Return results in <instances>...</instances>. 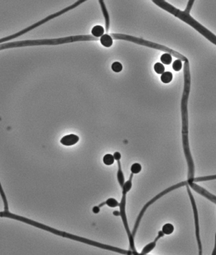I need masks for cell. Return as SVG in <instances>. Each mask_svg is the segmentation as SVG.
Here are the masks:
<instances>
[{"label":"cell","mask_w":216,"mask_h":255,"mask_svg":"<svg viewBox=\"0 0 216 255\" xmlns=\"http://www.w3.org/2000/svg\"><path fill=\"white\" fill-rule=\"evenodd\" d=\"M184 87L183 95L181 101V111L182 119V142L183 148L186 158L188 168V176H194L195 174V165L193 160L190 148L189 138H188V102L190 92L191 78L190 72L189 61L187 59L184 61Z\"/></svg>","instance_id":"6da1fadb"},{"label":"cell","mask_w":216,"mask_h":255,"mask_svg":"<svg viewBox=\"0 0 216 255\" xmlns=\"http://www.w3.org/2000/svg\"><path fill=\"white\" fill-rule=\"evenodd\" d=\"M187 185H188L187 181H183V182L179 183L173 185V186H170L169 188L164 190V191H163L162 192H160V193H159V194L157 195L156 196H154L153 198H152L150 200H149V202L147 203L143 206V208H142V210H141L140 212L139 213V214H138V217H137V220H136V222H135V223L134 227H133V230L132 232L133 236L135 237V234L137 233V230L138 229V227H139V226H140V222H141V220H142V219L143 217V216L144 215L146 210H147V208L151 205H152L154 203H155L157 200H158L159 199H160V198H162L163 196L166 195V194H167V193H169V192H171V191H172L173 190H175L178 189V188H180L181 187H183V186H187Z\"/></svg>","instance_id":"7a4b0ae2"},{"label":"cell","mask_w":216,"mask_h":255,"mask_svg":"<svg viewBox=\"0 0 216 255\" xmlns=\"http://www.w3.org/2000/svg\"><path fill=\"white\" fill-rule=\"evenodd\" d=\"M126 203H127V195H122V198L121 200V202L120 203V217H121L122 222L123 223V226L125 227V229L127 232V234L128 237L129 244L131 251L133 252V255H140V253H138L135 248V237L133 236L132 232H131L128 222L127 220V216L126 213Z\"/></svg>","instance_id":"3957f363"},{"label":"cell","mask_w":216,"mask_h":255,"mask_svg":"<svg viewBox=\"0 0 216 255\" xmlns=\"http://www.w3.org/2000/svg\"><path fill=\"white\" fill-rule=\"evenodd\" d=\"M187 190L188 194L190 198V200L191 202L193 213H194V223H195V236L197 239V243L198 244V255H202V241L200 238V223H199V217H198V212L197 207V204L195 202V198L193 196L192 193L191 191L190 188L188 185H187Z\"/></svg>","instance_id":"277c9868"},{"label":"cell","mask_w":216,"mask_h":255,"mask_svg":"<svg viewBox=\"0 0 216 255\" xmlns=\"http://www.w3.org/2000/svg\"><path fill=\"white\" fill-rule=\"evenodd\" d=\"M187 181L188 186L190 187H191L195 191L199 193V194L201 195L202 196L205 197L206 198L209 199L210 201H211L212 202L216 204V196L214 195L210 192L207 191L204 188L198 186V184H195V183H194L192 181H191L190 180H188Z\"/></svg>","instance_id":"5b68a950"},{"label":"cell","mask_w":216,"mask_h":255,"mask_svg":"<svg viewBox=\"0 0 216 255\" xmlns=\"http://www.w3.org/2000/svg\"><path fill=\"white\" fill-rule=\"evenodd\" d=\"M164 236V233L162 232V230L159 231L158 233V236L156 237V238L154 239V241L147 244L144 248L142 249L141 253H140V255H147L151 251H152L156 246L157 242L159 241V239L161 237H163Z\"/></svg>","instance_id":"8992f818"},{"label":"cell","mask_w":216,"mask_h":255,"mask_svg":"<svg viewBox=\"0 0 216 255\" xmlns=\"http://www.w3.org/2000/svg\"><path fill=\"white\" fill-rule=\"evenodd\" d=\"M79 141V137L74 134L68 135L61 139L60 143L65 146H72Z\"/></svg>","instance_id":"52a82bcc"},{"label":"cell","mask_w":216,"mask_h":255,"mask_svg":"<svg viewBox=\"0 0 216 255\" xmlns=\"http://www.w3.org/2000/svg\"><path fill=\"white\" fill-rule=\"evenodd\" d=\"M99 3L100 4V6H101V10L103 12V14L104 15V17L105 19V26H106V31L107 33L108 32V30H109L110 29V15L109 13H108V12L106 9V5L104 4V2L102 1V0H100L99 1Z\"/></svg>","instance_id":"ba28073f"},{"label":"cell","mask_w":216,"mask_h":255,"mask_svg":"<svg viewBox=\"0 0 216 255\" xmlns=\"http://www.w3.org/2000/svg\"><path fill=\"white\" fill-rule=\"evenodd\" d=\"M0 217L10 218V219L16 220L24 222V223H27V218L22 217V216L15 215L14 213H10V212H5V211L0 212Z\"/></svg>","instance_id":"9c48e42d"},{"label":"cell","mask_w":216,"mask_h":255,"mask_svg":"<svg viewBox=\"0 0 216 255\" xmlns=\"http://www.w3.org/2000/svg\"><path fill=\"white\" fill-rule=\"evenodd\" d=\"M117 163H118V172H117V180H118V182L120 184V186H121V188H122V187L123 186V185L125 184V176H124V174L123 173L122 171V169H121V162L120 161H117Z\"/></svg>","instance_id":"30bf717a"},{"label":"cell","mask_w":216,"mask_h":255,"mask_svg":"<svg viewBox=\"0 0 216 255\" xmlns=\"http://www.w3.org/2000/svg\"><path fill=\"white\" fill-rule=\"evenodd\" d=\"M100 42L106 48H110L113 45V38L108 34H104L100 38Z\"/></svg>","instance_id":"8fae6325"},{"label":"cell","mask_w":216,"mask_h":255,"mask_svg":"<svg viewBox=\"0 0 216 255\" xmlns=\"http://www.w3.org/2000/svg\"><path fill=\"white\" fill-rule=\"evenodd\" d=\"M133 174H131L129 180L126 181L122 187V195H127V193L130 191L132 188V180Z\"/></svg>","instance_id":"7c38bea8"},{"label":"cell","mask_w":216,"mask_h":255,"mask_svg":"<svg viewBox=\"0 0 216 255\" xmlns=\"http://www.w3.org/2000/svg\"><path fill=\"white\" fill-rule=\"evenodd\" d=\"M91 33L94 37L98 38L99 37H102L104 33V28L101 25H96L93 27L92 29Z\"/></svg>","instance_id":"4fadbf2b"},{"label":"cell","mask_w":216,"mask_h":255,"mask_svg":"<svg viewBox=\"0 0 216 255\" xmlns=\"http://www.w3.org/2000/svg\"><path fill=\"white\" fill-rule=\"evenodd\" d=\"M188 180H190L194 183L215 180H216V174L215 175H211V176H204V177H197V178L188 179Z\"/></svg>","instance_id":"5bb4252c"},{"label":"cell","mask_w":216,"mask_h":255,"mask_svg":"<svg viewBox=\"0 0 216 255\" xmlns=\"http://www.w3.org/2000/svg\"><path fill=\"white\" fill-rule=\"evenodd\" d=\"M174 226L171 223H169L164 224L163 228H162V232H163L164 235L171 234L174 232Z\"/></svg>","instance_id":"9a60e30c"},{"label":"cell","mask_w":216,"mask_h":255,"mask_svg":"<svg viewBox=\"0 0 216 255\" xmlns=\"http://www.w3.org/2000/svg\"><path fill=\"white\" fill-rule=\"evenodd\" d=\"M160 80L164 83H170L173 80V74L171 72H166L161 75Z\"/></svg>","instance_id":"2e32d148"},{"label":"cell","mask_w":216,"mask_h":255,"mask_svg":"<svg viewBox=\"0 0 216 255\" xmlns=\"http://www.w3.org/2000/svg\"><path fill=\"white\" fill-rule=\"evenodd\" d=\"M0 195L2 196V198L3 200V204H4V210L5 212H9L8 211V200L5 195V193L3 189V187L2 186L1 182H0Z\"/></svg>","instance_id":"e0dca14e"},{"label":"cell","mask_w":216,"mask_h":255,"mask_svg":"<svg viewBox=\"0 0 216 255\" xmlns=\"http://www.w3.org/2000/svg\"><path fill=\"white\" fill-rule=\"evenodd\" d=\"M160 61L163 64L170 65L172 62V56L168 53H164L160 57Z\"/></svg>","instance_id":"ac0fdd59"},{"label":"cell","mask_w":216,"mask_h":255,"mask_svg":"<svg viewBox=\"0 0 216 255\" xmlns=\"http://www.w3.org/2000/svg\"><path fill=\"white\" fill-rule=\"evenodd\" d=\"M114 159L111 154H106L103 157V162L106 166H111L114 164Z\"/></svg>","instance_id":"d6986e66"},{"label":"cell","mask_w":216,"mask_h":255,"mask_svg":"<svg viewBox=\"0 0 216 255\" xmlns=\"http://www.w3.org/2000/svg\"><path fill=\"white\" fill-rule=\"evenodd\" d=\"M105 202H106V205L107 206H108L109 207H111V208H115V207H117V206H120V203L118 202L116 200L113 198H108Z\"/></svg>","instance_id":"ffe728a7"},{"label":"cell","mask_w":216,"mask_h":255,"mask_svg":"<svg viewBox=\"0 0 216 255\" xmlns=\"http://www.w3.org/2000/svg\"><path fill=\"white\" fill-rule=\"evenodd\" d=\"M130 171L132 172V174H136L140 173L142 171V166L139 163H134L132 165L130 168Z\"/></svg>","instance_id":"44dd1931"},{"label":"cell","mask_w":216,"mask_h":255,"mask_svg":"<svg viewBox=\"0 0 216 255\" xmlns=\"http://www.w3.org/2000/svg\"><path fill=\"white\" fill-rule=\"evenodd\" d=\"M165 68L163 64L157 63L154 65V71H155L157 74H163L164 73Z\"/></svg>","instance_id":"7402d4cb"},{"label":"cell","mask_w":216,"mask_h":255,"mask_svg":"<svg viewBox=\"0 0 216 255\" xmlns=\"http://www.w3.org/2000/svg\"><path fill=\"white\" fill-rule=\"evenodd\" d=\"M182 61L180 59L175 60L173 64V68L176 72L180 71L182 68Z\"/></svg>","instance_id":"603a6c76"},{"label":"cell","mask_w":216,"mask_h":255,"mask_svg":"<svg viewBox=\"0 0 216 255\" xmlns=\"http://www.w3.org/2000/svg\"><path fill=\"white\" fill-rule=\"evenodd\" d=\"M111 69H113V72L116 73H119L121 72L123 69V66L119 62H114L111 65Z\"/></svg>","instance_id":"cb8c5ba5"},{"label":"cell","mask_w":216,"mask_h":255,"mask_svg":"<svg viewBox=\"0 0 216 255\" xmlns=\"http://www.w3.org/2000/svg\"><path fill=\"white\" fill-rule=\"evenodd\" d=\"M113 157H114V160H116V161H119L121 158V155L119 152H114V153L113 154Z\"/></svg>","instance_id":"d4e9b609"},{"label":"cell","mask_w":216,"mask_h":255,"mask_svg":"<svg viewBox=\"0 0 216 255\" xmlns=\"http://www.w3.org/2000/svg\"><path fill=\"white\" fill-rule=\"evenodd\" d=\"M100 209H101V208L99 206H95L92 208V212L95 214H97L100 212Z\"/></svg>","instance_id":"484cf974"},{"label":"cell","mask_w":216,"mask_h":255,"mask_svg":"<svg viewBox=\"0 0 216 255\" xmlns=\"http://www.w3.org/2000/svg\"><path fill=\"white\" fill-rule=\"evenodd\" d=\"M212 255H216V233L215 235V243H214V247L213 249V251L212 253Z\"/></svg>","instance_id":"4316f807"},{"label":"cell","mask_w":216,"mask_h":255,"mask_svg":"<svg viewBox=\"0 0 216 255\" xmlns=\"http://www.w3.org/2000/svg\"><path fill=\"white\" fill-rule=\"evenodd\" d=\"M113 214L114 216H120V211H117V210L114 211L113 213Z\"/></svg>","instance_id":"83f0119b"},{"label":"cell","mask_w":216,"mask_h":255,"mask_svg":"<svg viewBox=\"0 0 216 255\" xmlns=\"http://www.w3.org/2000/svg\"><path fill=\"white\" fill-rule=\"evenodd\" d=\"M106 205V202H103V203H101V204H99L98 206L100 207V208H101L103 206H104V205Z\"/></svg>","instance_id":"f1b7e54d"}]
</instances>
